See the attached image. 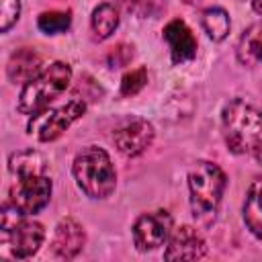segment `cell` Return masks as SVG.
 I'll use <instances>...</instances> for the list:
<instances>
[{
	"label": "cell",
	"mask_w": 262,
	"mask_h": 262,
	"mask_svg": "<svg viewBox=\"0 0 262 262\" xmlns=\"http://www.w3.org/2000/svg\"><path fill=\"white\" fill-rule=\"evenodd\" d=\"M221 133L231 154L254 156L262 147V111L244 98H233L223 106Z\"/></svg>",
	"instance_id": "cell-1"
},
{
	"label": "cell",
	"mask_w": 262,
	"mask_h": 262,
	"mask_svg": "<svg viewBox=\"0 0 262 262\" xmlns=\"http://www.w3.org/2000/svg\"><path fill=\"white\" fill-rule=\"evenodd\" d=\"M225 188H227V176L217 164L201 160L190 168L188 172L190 211L199 225L209 227L215 221Z\"/></svg>",
	"instance_id": "cell-2"
},
{
	"label": "cell",
	"mask_w": 262,
	"mask_h": 262,
	"mask_svg": "<svg viewBox=\"0 0 262 262\" xmlns=\"http://www.w3.org/2000/svg\"><path fill=\"white\" fill-rule=\"evenodd\" d=\"M78 188L90 199H106L117 186V172L111 156L98 145H86L72 164Z\"/></svg>",
	"instance_id": "cell-3"
},
{
	"label": "cell",
	"mask_w": 262,
	"mask_h": 262,
	"mask_svg": "<svg viewBox=\"0 0 262 262\" xmlns=\"http://www.w3.org/2000/svg\"><path fill=\"white\" fill-rule=\"evenodd\" d=\"M72 82V68L66 61H53L43 68L35 78L25 82L16 108L23 115H37L45 111L57 96H61Z\"/></svg>",
	"instance_id": "cell-4"
},
{
	"label": "cell",
	"mask_w": 262,
	"mask_h": 262,
	"mask_svg": "<svg viewBox=\"0 0 262 262\" xmlns=\"http://www.w3.org/2000/svg\"><path fill=\"white\" fill-rule=\"evenodd\" d=\"M86 113V102L80 98H72L61 106L45 108L33 115L27 123V133L35 135L39 141H55L72 123H76Z\"/></svg>",
	"instance_id": "cell-5"
},
{
	"label": "cell",
	"mask_w": 262,
	"mask_h": 262,
	"mask_svg": "<svg viewBox=\"0 0 262 262\" xmlns=\"http://www.w3.org/2000/svg\"><path fill=\"white\" fill-rule=\"evenodd\" d=\"M51 188H53V184H51V178L47 172L18 174L16 182L10 186L8 201L23 215H35L49 203Z\"/></svg>",
	"instance_id": "cell-6"
},
{
	"label": "cell",
	"mask_w": 262,
	"mask_h": 262,
	"mask_svg": "<svg viewBox=\"0 0 262 262\" xmlns=\"http://www.w3.org/2000/svg\"><path fill=\"white\" fill-rule=\"evenodd\" d=\"M131 233H133V244L139 252L156 250L160 246H166L172 233V217L168 211L141 213L135 219Z\"/></svg>",
	"instance_id": "cell-7"
},
{
	"label": "cell",
	"mask_w": 262,
	"mask_h": 262,
	"mask_svg": "<svg viewBox=\"0 0 262 262\" xmlns=\"http://www.w3.org/2000/svg\"><path fill=\"white\" fill-rule=\"evenodd\" d=\"M43 239H45V227L39 221L29 219V215H23L8 231H2V242L10 248V254L18 260L37 254Z\"/></svg>",
	"instance_id": "cell-8"
},
{
	"label": "cell",
	"mask_w": 262,
	"mask_h": 262,
	"mask_svg": "<svg viewBox=\"0 0 262 262\" xmlns=\"http://www.w3.org/2000/svg\"><path fill=\"white\" fill-rule=\"evenodd\" d=\"M154 125L147 119L141 117H131L127 121H123L115 131H113V141L117 145V149L123 156L135 158L139 154H143L151 141H154Z\"/></svg>",
	"instance_id": "cell-9"
},
{
	"label": "cell",
	"mask_w": 262,
	"mask_h": 262,
	"mask_svg": "<svg viewBox=\"0 0 262 262\" xmlns=\"http://www.w3.org/2000/svg\"><path fill=\"white\" fill-rule=\"evenodd\" d=\"M207 254V242L203 233L192 225H180L176 227L164 250L166 260H199Z\"/></svg>",
	"instance_id": "cell-10"
},
{
	"label": "cell",
	"mask_w": 262,
	"mask_h": 262,
	"mask_svg": "<svg viewBox=\"0 0 262 262\" xmlns=\"http://www.w3.org/2000/svg\"><path fill=\"white\" fill-rule=\"evenodd\" d=\"M84 242H86L84 227L76 219L66 217L55 227L53 242H51V252L61 260H72L74 256L80 254V250L84 248Z\"/></svg>",
	"instance_id": "cell-11"
},
{
	"label": "cell",
	"mask_w": 262,
	"mask_h": 262,
	"mask_svg": "<svg viewBox=\"0 0 262 262\" xmlns=\"http://www.w3.org/2000/svg\"><path fill=\"white\" fill-rule=\"evenodd\" d=\"M164 39L170 47V55H172L174 63L190 61L196 55V39L184 20H180V18L170 20L164 27Z\"/></svg>",
	"instance_id": "cell-12"
},
{
	"label": "cell",
	"mask_w": 262,
	"mask_h": 262,
	"mask_svg": "<svg viewBox=\"0 0 262 262\" xmlns=\"http://www.w3.org/2000/svg\"><path fill=\"white\" fill-rule=\"evenodd\" d=\"M41 70H43V57H41V53H37L31 47H23V49L14 51L8 59V66H6L8 80L14 84L16 82H29Z\"/></svg>",
	"instance_id": "cell-13"
},
{
	"label": "cell",
	"mask_w": 262,
	"mask_h": 262,
	"mask_svg": "<svg viewBox=\"0 0 262 262\" xmlns=\"http://www.w3.org/2000/svg\"><path fill=\"white\" fill-rule=\"evenodd\" d=\"M242 219L248 231L262 242V176H256L248 186L242 207Z\"/></svg>",
	"instance_id": "cell-14"
},
{
	"label": "cell",
	"mask_w": 262,
	"mask_h": 262,
	"mask_svg": "<svg viewBox=\"0 0 262 262\" xmlns=\"http://www.w3.org/2000/svg\"><path fill=\"white\" fill-rule=\"evenodd\" d=\"M235 57L239 66L244 68H254L262 61V20L252 23L237 41L235 47Z\"/></svg>",
	"instance_id": "cell-15"
},
{
	"label": "cell",
	"mask_w": 262,
	"mask_h": 262,
	"mask_svg": "<svg viewBox=\"0 0 262 262\" xmlns=\"http://www.w3.org/2000/svg\"><path fill=\"white\" fill-rule=\"evenodd\" d=\"M8 170L14 176H18V174H33V172H47L49 164H47V158L41 151L29 147V149H20V151L10 154Z\"/></svg>",
	"instance_id": "cell-16"
},
{
	"label": "cell",
	"mask_w": 262,
	"mask_h": 262,
	"mask_svg": "<svg viewBox=\"0 0 262 262\" xmlns=\"http://www.w3.org/2000/svg\"><path fill=\"white\" fill-rule=\"evenodd\" d=\"M119 27V10L111 2H102L92 10L90 16V29L98 41L108 39Z\"/></svg>",
	"instance_id": "cell-17"
},
{
	"label": "cell",
	"mask_w": 262,
	"mask_h": 262,
	"mask_svg": "<svg viewBox=\"0 0 262 262\" xmlns=\"http://www.w3.org/2000/svg\"><path fill=\"white\" fill-rule=\"evenodd\" d=\"M201 25L207 33V37L211 41H223L227 35H229V29H231V18L227 14L225 8L221 6H211L203 12V18H201Z\"/></svg>",
	"instance_id": "cell-18"
},
{
	"label": "cell",
	"mask_w": 262,
	"mask_h": 262,
	"mask_svg": "<svg viewBox=\"0 0 262 262\" xmlns=\"http://www.w3.org/2000/svg\"><path fill=\"white\" fill-rule=\"evenodd\" d=\"M72 25V16L70 12H59V10H49V12H41L37 18V27L41 33L45 35H57L68 31Z\"/></svg>",
	"instance_id": "cell-19"
},
{
	"label": "cell",
	"mask_w": 262,
	"mask_h": 262,
	"mask_svg": "<svg viewBox=\"0 0 262 262\" xmlns=\"http://www.w3.org/2000/svg\"><path fill=\"white\" fill-rule=\"evenodd\" d=\"M145 84H147V70L143 66H139V68L127 72L121 78V94L123 96H133L139 90H143Z\"/></svg>",
	"instance_id": "cell-20"
},
{
	"label": "cell",
	"mask_w": 262,
	"mask_h": 262,
	"mask_svg": "<svg viewBox=\"0 0 262 262\" xmlns=\"http://www.w3.org/2000/svg\"><path fill=\"white\" fill-rule=\"evenodd\" d=\"M20 14V0H2V8H0V31L6 33Z\"/></svg>",
	"instance_id": "cell-21"
},
{
	"label": "cell",
	"mask_w": 262,
	"mask_h": 262,
	"mask_svg": "<svg viewBox=\"0 0 262 262\" xmlns=\"http://www.w3.org/2000/svg\"><path fill=\"white\" fill-rule=\"evenodd\" d=\"M252 10L256 14H262V0H252Z\"/></svg>",
	"instance_id": "cell-22"
},
{
	"label": "cell",
	"mask_w": 262,
	"mask_h": 262,
	"mask_svg": "<svg viewBox=\"0 0 262 262\" xmlns=\"http://www.w3.org/2000/svg\"><path fill=\"white\" fill-rule=\"evenodd\" d=\"M119 2H121L123 6H127V8H133V6H135L139 0H119Z\"/></svg>",
	"instance_id": "cell-23"
},
{
	"label": "cell",
	"mask_w": 262,
	"mask_h": 262,
	"mask_svg": "<svg viewBox=\"0 0 262 262\" xmlns=\"http://www.w3.org/2000/svg\"><path fill=\"white\" fill-rule=\"evenodd\" d=\"M252 158H254V160H256L258 164H262V147H260V149H258V151H256V154H254Z\"/></svg>",
	"instance_id": "cell-24"
}]
</instances>
